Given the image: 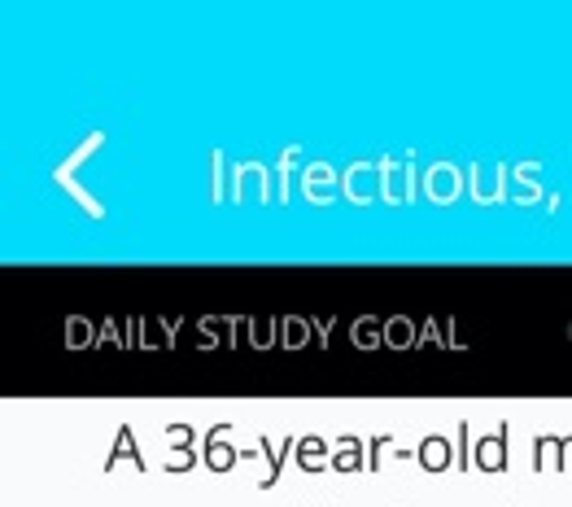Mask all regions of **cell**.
<instances>
[]
</instances>
